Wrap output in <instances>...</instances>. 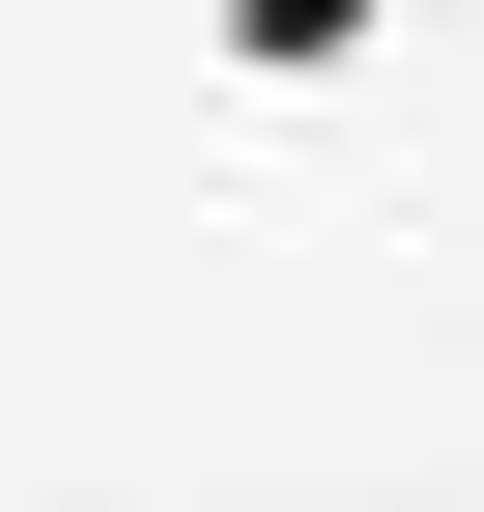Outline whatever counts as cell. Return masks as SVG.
Returning <instances> with one entry per match:
<instances>
[{"label": "cell", "mask_w": 484, "mask_h": 512, "mask_svg": "<svg viewBox=\"0 0 484 512\" xmlns=\"http://www.w3.org/2000/svg\"><path fill=\"white\" fill-rule=\"evenodd\" d=\"M228 29H257V57H342V29H371V0H228Z\"/></svg>", "instance_id": "cell-1"}]
</instances>
